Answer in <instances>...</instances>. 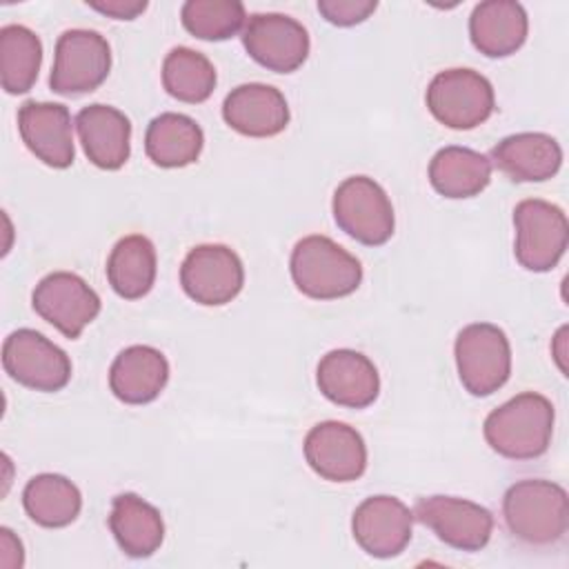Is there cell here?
Listing matches in <instances>:
<instances>
[{
  "label": "cell",
  "instance_id": "obj_1",
  "mask_svg": "<svg viewBox=\"0 0 569 569\" xmlns=\"http://www.w3.org/2000/svg\"><path fill=\"white\" fill-rule=\"evenodd\" d=\"M556 411L549 398L522 391L493 409L482 425L487 445L509 460L540 458L553 436Z\"/></svg>",
  "mask_w": 569,
  "mask_h": 569
},
{
  "label": "cell",
  "instance_id": "obj_2",
  "mask_svg": "<svg viewBox=\"0 0 569 569\" xmlns=\"http://www.w3.org/2000/svg\"><path fill=\"white\" fill-rule=\"evenodd\" d=\"M502 518L516 540L531 547L556 545L569 527L567 491L545 478L518 480L505 491Z\"/></svg>",
  "mask_w": 569,
  "mask_h": 569
},
{
  "label": "cell",
  "instance_id": "obj_3",
  "mask_svg": "<svg viewBox=\"0 0 569 569\" xmlns=\"http://www.w3.org/2000/svg\"><path fill=\"white\" fill-rule=\"evenodd\" d=\"M289 271L296 289L313 300H338L351 296L362 282L360 260L320 233L305 236L296 242Z\"/></svg>",
  "mask_w": 569,
  "mask_h": 569
},
{
  "label": "cell",
  "instance_id": "obj_4",
  "mask_svg": "<svg viewBox=\"0 0 569 569\" xmlns=\"http://www.w3.org/2000/svg\"><path fill=\"white\" fill-rule=\"evenodd\" d=\"M460 385L476 398L491 396L511 376V345L507 333L491 322L462 327L453 345Z\"/></svg>",
  "mask_w": 569,
  "mask_h": 569
},
{
  "label": "cell",
  "instance_id": "obj_5",
  "mask_svg": "<svg viewBox=\"0 0 569 569\" xmlns=\"http://www.w3.org/2000/svg\"><path fill=\"white\" fill-rule=\"evenodd\" d=\"M425 102L429 113L440 124L456 131H467L491 118L496 109V93L482 73L456 67L433 76L427 87Z\"/></svg>",
  "mask_w": 569,
  "mask_h": 569
},
{
  "label": "cell",
  "instance_id": "obj_6",
  "mask_svg": "<svg viewBox=\"0 0 569 569\" xmlns=\"http://www.w3.org/2000/svg\"><path fill=\"white\" fill-rule=\"evenodd\" d=\"M336 224L356 242L380 247L396 229L393 204L387 191L369 176L345 178L331 200Z\"/></svg>",
  "mask_w": 569,
  "mask_h": 569
},
{
  "label": "cell",
  "instance_id": "obj_7",
  "mask_svg": "<svg viewBox=\"0 0 569 569\" xmlns=\"http://www.w3.org/2000/svg\"><path fill=\"white\" fill-rule=\"evenodd\" d=\"M516 260L533 273L551 271L567 251L569 222L565 211L547 200L527 198L513 209Z\"/></svg>",
  "mask_w": 569,
  "mask_h": 569
},
{
  "label": "cell",
  "instance_id": "obj_8",
  "mask_svg": "<svg viewBox=\"0 0 569 569\" xmlns=\"http://www.w3.org/2000/svg\"><path fill=\"white\" fill-rule=\"evenodd\" d=\"M111 71V47L91 29H69L56 42L49 87L60 96L96 91Z\"/></svg>",
  "mask_w": 569,
  "mask_h": 569
},
{
  "label": "cell",
  "instance_id": "obj_9",
  "mask_svg": "<svg viewBox=\"0 0 569 569\" xmlns=\"http://www.w3.org/2000/svg\"><path fill=\"white\" fill-rule=\"evenodd\" d=\"M2 367L22 387L53 393L71 380V358L36 329H16L2 345Z\"/></svg>",
  "mask_w": 569,
  "mask_h": 569
},
{
  "label": "cell",
  "instance_id": "obj_10",
  "mask_svg": "<svg viewBox=\"0 0 569 569\" xmlns=\"http://www.w3.org/2000/svg\"><path fill=\"white\" fill-rule=\"evenodd\" d=\"M33 311L56 327L64 338L76 340L100 313V296L84 278L71 271H53L44 276L31 293Z\"/></svg>",
  "mask_w": 569,
  "mask_h": 569
},
{
  "label": "cell",
  "instance_id": "obj_11",
  "mask_svg": "<svg viewBox=\"0 0 569 569\" xmlns=\"http://www.w3.org/2000/svg\"><path fill=\"white\" fill-rule=\"evenodd\" d=\"M180 284L193 302L220 307L242 291L244 267L227 244H198L180 264Z\"/></svg>",
  "mask_w": 569,
  "mask_h": 569
},
{
  "label": "cell",
  "instance_id": "obj_12",
  "mask_svg": "<svg viewBox=\"0 0 569 569\" xmlns=\"http://www.w3.org/2000/svg\"><path fill=\"white\" fill-rule=\"evenodd\" d=\"M413 520L429 527L438 540L458 551H480L493 531L487 507L456 496H429L416 502Z\"/></svg>",
  "mask_w": 569,
  "mask_h": 569
},
{
  "label": "cell",
  "instance_id": "obj_13",
  "mask_svg": "<svg viewBox=\"0 0 569 569\" xmlns=\"http://www.w3.org/2000/svg\"><path fill=\"white\" fill-rule=\"evenodd\" d=\"M249 58L273 73H291L309 58L307 29L287 13H253L242 29Z\"/></svg>",
  "mask_w": 569,
  "mask_h": 569
},
{
  "label": "cell",
  "instance_id": "obj_14",
  "mask_svg": "<svg viewBox=\"0 0 569 569\" xmlns=\"http://www.w3.org/2000/svg\"><path fill=\"white\" fill-rule=\"evenodd\" d=\"M358 547L373 558H393L407 549L413 533V511L396 496L365 498L351 518Z\"/></svg>",
  "mask_w": 569,
  "mask_h": 569
},
{
  "label": "cell",
  "instance_id": "obj_15",
  "mask_svg": "<svg viewBox=\"0 0 569 569\" xmlns=\"http://www.w3.org/2000/svg\"><path fill=\"white\" fill-rule=\"evenodd\" d=\"M305 460L329 482H353L367 469V445L347 422L325 420L305 436Z\"/></svg>",
  "mask_w": 569,
  "mask_h": 569
},
{
  "label": "cell",
  "instance_id": "obj_16",
  "mask_svg": "<svg viewBox=\"0 0 569 569\" xmlns=\"http://www.w3.org/2000/svg\"><path fill=\"white\" fill-rule=\"evenodd\" d=\"M71 113L60 102L27 100L18 109V131L24 147L47 167L67 169L76 160Z\"/></svg>",
  "mask_w": 569,
  "mask_h": 569
},
{
  "label": "cell",
  "instance_id": "obj_17",
  "mask_svg": "<svg viewBox=\"0 0 569 569\" xmlns=\"http://www.w3.org/2000/svg\"><path fill=\"white\" fill-rule=\"evenodd\" d=\"M316 385L329 402L349 409H365L373 405L380 393L376 365L356 349H333L325 353L316 369Z\"/></svg>",
  "mask_w": 569,
  "mask_h": 569
},
{
  "label": "cell",
  "instance_id": "obj_18",
  "mask_svg": "<svg viewBox=\"0 0 569 569\" xmlns=\"http://www.w3.org/2000/svg\"><path fill=\"white\" fill-rule=\"evenodd\" d=\"M222 118L242 136L271 138L287 129L289 104L280 89L264 82H247L227 93Z\"/></svg>",
  "mask_w": 569,
  "mask_h": 569
},
{
  "label": "cell",
  "instance_id": "obj_19",
  "mask_svg": "<svg viewBox=\"0 0 569 569\" xmlns=\"http://www.w3.org/2000/svg\"><path fill=\"white\" fill-rule=\"evenodd\" d=\"M76 131L84 156L98 169L116 171L129 160L131 122L120 109L93 102L78 111Z\"/></svg>",
  "mask_w": 569,
  "mask_h": 569
},
{
  "label": "cell",
  "instance_id": "obj_20",
  "mask_svg": "<svg viewBox=\"0 0 569 569\" xmlns=\"http://www.w3.org/2000/svg\"><path fill=\"white\" fill-rule=\"evenodd\" d=\"M489 162L513 182H545L560 171L562 149L549 133L522 131L502 138Z\"/></svg>",
  "mask_w": 569,
  "mask_h": 569
},
{
  "label": "cell",
  "instance_id": "obj_21",
  "mask_svg": "<svg viewBox=\"0 0 569 569\" xmlns=\"http://www.w3.org/2000/svg\"><path fill=\"white\" fill-rule=\"evenodd\" d=\"M169 382V362L151 345L122 349L109 369V389L124 405L153 402Z\"/></svg>",
  "mask_w": 569,
  "mask_h": 569
},
{
  "label": "cell",
  "instance_id": "obj_22",
  "mask_svg": "<svg viewBox=\"0 0 569 569\" xmlns=\"http://www.w3.org/2000/svg\"><path fill=\"white\" fill-rule=\"evenodd\" d=\"M527 33V11L513 0L480 2L469 16L471 44L487 58H507L516 53L525 44Z\"/></svg>",
  "mask_w": 569,
  "mask_h": 569
},
{
  "label": "cell",
  "instance_id": "obj_23",
  "mask_svg": "<svg viewBox=\"0 0 569 569\" xmlns=\"http://www.w3.org/2000/svg\"><path fill=\"white\" fill-rule=\"evenodd\" d=\"M109 529L129 558H149L164 540L162 513L151 502L129 491L113 498Z\"/></svg>",
  "mask_w": 569,
  "mask_h": 569
},
{
  "label": "cell",
  "instance_id": "obj_24",
  "mask_svg": "<svg viewBox=\"0 0 569 569\" xmlns=\"http://www.w3.org/2000/svg\"><path fill=\"white\" fill-rule=\"evenodd\" d=\"M204 147V133L200 124L176 111L156 116L144 131L147 158L162 169H180L196 162Z\"/></svg>",
  "mask_w": 569,
  "mask_h": 569
},
{
  "label": "cell",
  "instance_id": "obj_25",
  "mask_svg": "<svg viewBox=\"0 0 569 569\" xmlns=\"http://www.w3.org/2000/svg\"><path fill=\"white\" fill-rule=\"evenodd\" d=\"M429 182L445 198H473L491 182V162L469 147H442L429 162Z\"/></svg>",
  "mask_w": 569,
  "mask_h": 569
},
{
  "label": "cell",
  "instance_id": "obj_26",
  "mask_svg": "<svg viewBox=\"0 0 569 569\" xmlns=\"http://www.w3.org/2000/svg\"><path fill=\"white\" fill-rule=\"evenodd\" d=\"M158 256L153 242L142 233L120 238L107 260V280L124 300L147 296L156 282Z\"/></svg>",
  "mask_w": 569,
  "mask_h": 569
},
{
  "label": "cell",
  "instance_id": "obj_27",
  "mask_svg": "<svg viewBox=\"0 0 569 569\" xmlns=\"http://www.w3.org/2000/svg\"><path fill=\"white\" fill-rule=\"evenodd\" d=\"M22 507L36 525L60 529L80 516L82 493L67 476L38 473L22 489Z\"/></svg>",
  "mask_w": 569,
  "mask_h": 569
},
{
  "label": "cell",
  "instance_id": "obj_28",
  "mask_svg": "<svg viewBox=\"0 0 569 569\" xmlns=\"http://www.w3.org/2000/svg\"><path fill=\"white\" fill-rule=\"evenodd\" d=\"M42 64V42L24 24L0 29V80L11 96L31 91Z\"/></svg>",
  "mask_w": 569,
  "mask_h": 569
},
{
  "label": "cell",
  "instance_id": "obj_29",
  "mask_svg": "<svg viewBox=\"0 0 569 569\" xmlns=\"http://www.w3.org/2000/svg\"><path fill=\"white\" fill-rule=\"evenodd\" d=\"M216 67L211 60L189 47H173L162 62L164 91L187 104H200L209 100L216 89Z\"/></svg>",
  "mask_w": 569,
  "mask_h": 569
},
{
  "label": "cell",
  "instance_id": "obj_30",
  "mask_svg": "<svg viewBox=\"0 0 569 569\" xmlns=\"http://www.w3.org/2000/svg\"><path fill=\"white\" fill-rule=\"evenodd\" d=\"M180 20L193 38L220 42L233 38L247 24V13L238 0H187Z\"/></svg>",
  "mask_w": 569,
  "mask_h": 569
},
{
  "label": "cell",
  "instance_id": "obj_31",
  "mask_svg": "<svg viewBox=\"0 0 569 569\" xmlns=\"http://www.w3.org/2000/svg\"><path fill=\"white\" fill-rule=\"evenodd\" d=\"M378 9L376 0H320V16L336 27H356Z\"/></svg>",
  "mask_w": 569,
  "mask_h": 569
},
{
  "label": "cell",
  "instance_id": "obj_32",
  "mask_svg": "<svg viewBox=\"0 0 569 569\" xmlns=\"http://www.w3.org/2000/svg\"><path fill=\"white\" fill-rule=\"evenodd\" d=\"M87 4L113 20H133L147 9L144 0H100V2L91 0Z\"/></svg>",
  "mask_w": 569,
  "mask_h": 569
},
{
  "label": "cell",
  "instance_id": "obj_33",
  "mask_svg": "<svg viewBox=\"0 0 569 569\" xmlns=\"http://www.w3.org/2000/svg\"><path fill=\"white\" fill-rule=\"evenodd\" d=\"M24 565L22 542L13 536L9 527H0V567L20 569Z\"/></svg>",
  "mask_w": 569,
  "mask_h": 569
},
{
  "label": "cell",
  "instance_id": "obj_34",
  "mask_svg": "<svg viewBox=\"0 0 569 569\" xmlns=\"http://www.w3.org/2000/svg\"><path fill=\"white\" fill-rule=\"evenodd\" d=\"M565 336H567V327H560L558 333H556V338H553V347H551V349H553V358H556L560 371L567 376V365H565Z\"/></svg>",
  "mask_w": 569,
  "mask_h": 569
}]
</instances>
